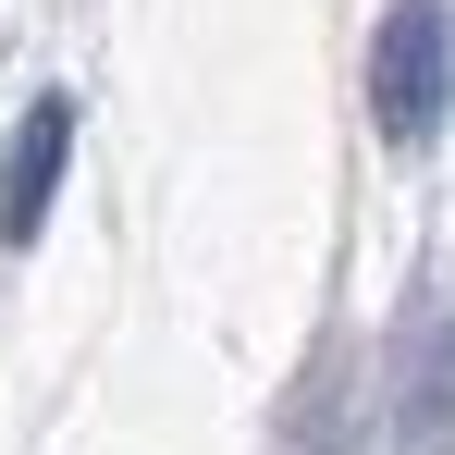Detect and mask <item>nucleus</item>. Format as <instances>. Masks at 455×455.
Returning <instances> with one entry per match:
<instances>
[{
  "mask_svg": "<svg viewBox=\"0 0 455 455\" xmlns=\"http://www.w3.org/2000/svg\"><path fill=\"white\" fill-rule=\"evenodd\" d=\"M394 455H455V283H419L394 320V406H381Z\"/></svg>",
  "mask_w": 455,
  "mask_h": 455,
  "instance_id": "nucleus-2",
  "label": "nucleus"
},
{
  "mask_svg": "<svg viewBox=\"0 0 455 455\" xmlns=\"http://www.w3.org/2000/svg\"><path fill=\"white\" fill-rule=\"evenodd\" d=\"M443 111H455V12L443 0H394L381 37H370V124H381V148L419 160L443 136Z\"/></svg>",
  "mask_w": 455,
  "mask_h": 455,
  "instance_id": "nucleus-1",
  "label": "nucleus"
},
{
  "mask_svg": "<svg viewBox=\"0 0 455 455\" xmlns=\"http://www.w3.org/2000/svg\"><path fill=\"white\" fill-rule=\"evenodd\" d=\"M62 160H75V99L50 86V99L12 124V148H0V246H37L50 197H62Z\"/></svg>",
  "mask_w": 455,
  "mask_h": 455,
  "instance_id": "nucleus-3",
  "label": "nucleus"
}]
</instances>
